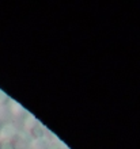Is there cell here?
I'll return each instance as SVG.
<instances>
[{"mask_svg":"<svg viewBox=\"0 0 140 149\" xmlns=\"http://www.w3.org/2000/svg\"><path fill=\"white\" fill-rule=\"evenodd\" d=\"M6 100H7V98H6V95H4L3 92L0 91V103H4Z\"/></svg>","mask_w":140,"mask_h":149,"instance_id":"6da1fadb","label":"cell"}]
</instances>
